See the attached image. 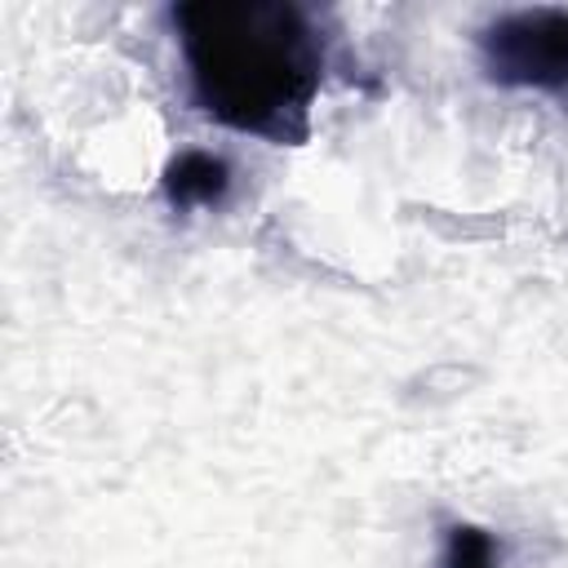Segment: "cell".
<instances>
[{
	"label": "cell",
	"mask_w": 568,
	"mask_h": 568,
	"mask_svg": "<svg viewBox=\"0 0 568 568\" xmlns=\"http://www.w3.org/2000/svg\"><path fill=\"white\" fill-rule=\"evenodd\" d=\"M191 98L226 129L297 142L324 75V40L284 0H195L173 13Z\"/></svg>",
	"instance_id": "cell-1"
},
{
	"label": "cell",
	"mask_w": 568,
	"mask_h": 568,
	"mask_svg": "<svg viewBox=\"0 0 568 568\" xmlns=\"http://www.w3.org/2000/svg\"><path fill=\"white\" fill-rule=\"evenodd\" d=\"M484 67L497 84L524 89H568V13L559 9H524L497 18L484 40Z\"/></svg>",
	"instance_id": "cell-2"
},
{
	"label": "cell",
	"mask_w": 568,
	"mask_h": 568,
	"mask_svg": "<svg viewBox=\"0 0 568 568\" xmlns=\"http://www.w3.org/2000/svg\"><path fill=\"white\" fill-rule=\"evenodd\" d=\"M226 191V164L204 155V151H191L182 155L173 169H169V200L173 204H209Z\"/></svg>",
	"instance_id": "cell-3"
},
{
	"label": "cell",
	"mask_w": 568,
	"mask_h": 568,
	"mask_svg": "<svg viewBox=\"0 0 568 568\" xmlns=\"http://www.w3.org/2000/svg\"><path fill=\"white\" fill-rule=\"evenodd\" d=\"M444 568H497L493 559V537L470 528V524H457L448 532V550H444Z\"/></svg>",
	"instance_id": "cell-4"
}]
</instances>
